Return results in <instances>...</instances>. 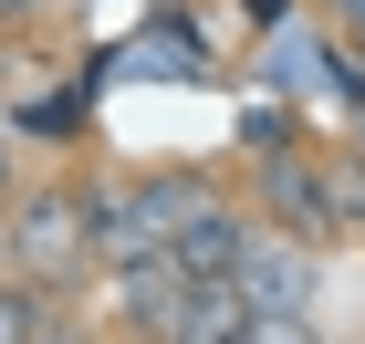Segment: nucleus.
Here are the masks:
<instances>
[{
    "label": "nucleus",
    "instance_id": "obj_1",
    "mask_svg": "<svg viewBox=\"0 0 365 344\" xmlns=\"http://www.w3.org/2000/svg\"><path fill=\"white\" fill-rule=\"evenodd\" d=\"M0 251H11V271H21V282H73V271L94 261L84 199H63V188H42V199L0 209Z\"/></svg>",
    "mask_w": 365,
    "mask_h": 344
},
{
    "label": "nucleus",
    "instance_id": "obj_2",
    "mask_svg": "<svg viewBox=\"0 0 365 344\" xmlns=\"http://www.w3.org/2000/svg\"><path fill=\"white\" fill-rule=\"evenodd\" d=\"M261 209L272 219H292V240H334V199H324V167H292V157H261L251 167Z\"/></svg>",
    "mask_w": 365,
    "mask_h": 344
},
{
    "label": "nucleus",
    "instance_id": "obj_3",
    "mask_svg": "<svg viewBox=\"0 0 365 344\" xmlns=\"http://www.w3.org/2000/svg\"><path fill=\"white\" fill-rule=\"evenodd\" d=\"M324 199H334V229L365 219V157H324Z\"/></svg>",
    "mask_w": 365,
    "mask_h": 344
},
{
    "label": "nucleus",
    "instance_id": "obj_4",
    "mask_svg": "<svg viewBox=\"0 0 365 344\" xmlns=\"http://www.w3.org/2000/svg\"><path fill=\"white\" fill-rule=\"evenodd\" d=\"M230 344H313V334H303L292 313H240V334H230Z\"/></svg>",
    "mask_w": 365,
    "mask_h": 344
},
{
    "label": "nucleus",
    "instance_id": "obj_5",
    "mask_svg": "<svg viewBox=\"0 0 365 344\" xmlns=\"http://www.w3.org/2000/svg\"><path fill=\"white\" fill-rule=\"evenodd\" d=\"M334 21H344V31H355V42H365V0H334Z\"/></svg>",
    "mask_w": 365,
    "mask_h": 344
}]
</instances>
